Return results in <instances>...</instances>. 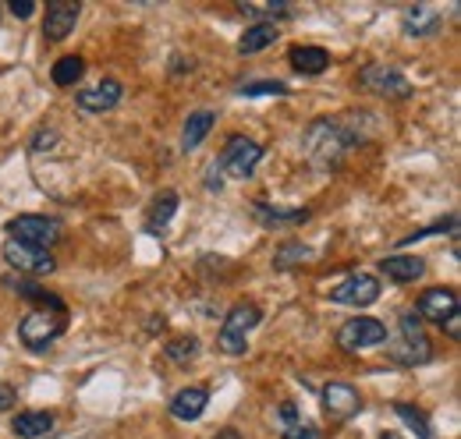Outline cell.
Segmentation results:
<instances>
[{
  "instance_id": "cell-37",
  "label": "cell",
  "mask_w": 461,
  "mask_h": 439,
  "mask_svg": "<svg viewBox=\"0 0 461 439\" xmlns=\"http://www.w3.org/2000/svg\"><path fill=\"white\" fill-rule=\"evenodd\" d=\"M440 327H444V333H447L451 340H461V316H458V312H455V316H447Z\"/></svg>"
},
{
  "instance_id": "cell-35",
  "label": "cell",
  "mask_w": 461,
  "mask_h": 439,
  "mask_svg": "<svg viewBox=\"0 0 461 439\" xmlns=\"http://www.w3.org/2000/svg\"><path fill=\"white\" fill-rule=\"evenodd\" d=\"M7 11H11L14 18H32V14H36V4H32V0H11Z\"/></svg>"
},
{
  "instance_id": "cell-12",
  "label": "cell",
  "mask_w": 461,
  "mask_h": 439,
  "mask_svg": "<svg viewBox=\"0 0 461 439\" xmlns=\"http://www.w3.org/2000/svg\"><path fill=\"white\" fill-rule=\"evenodd\" d=\"M78 14H82V4H78V0H54V4H47V14H43V36H47L50 43L68 40L71 29H75V22H78Z\"/></svg>"
},
{
  "instance_id": "cell-27",
  "label": "cell",
  "mask_w": 461,
  "mask_h": 439,
  "mask_svg": "<svg viewBox=\"0 0 461 439\" xmlns=\"http://www.w3.org/2000/svg\"><path fill=\"white\" fill-rule=\"evenodd\" d=\"M309 255H312V248H309V245H302V241H285V245H281V252L274 255V270L302 266Z\"/></svg>"
},
{
  "instance_id": "cell-19",
  "label": "cell",
  "mask_w": 461,
  "mask_h": 439,
  "mask_svg": "<svg viewBox=\"0 0 461 439\" xmlns=\"http://www.w3.org/2000/svg\"><path fill=\"white\" fill-rule=\"evenodd\" d=\"M277 36H281V29H277L274 22H256V25H249V29L241 32L238 50H241V54H259V50L274 47V43H277Z\"/></svg>"
},
{
  "instance_id": "cell-34",
  "label": "cell",
  "mask_w": 461,
  "mask_h": 439,
  "mask_svg": "<svg viewBox=\"0 0 461 439\" xmlns=\"http://www.w3.org/2000/svg\"><path fill=\"white\" fill-rule=\"evenodd\" d=\"M58 146V131H36L32 135V153H43V149H54Z\"/></svg>"
},
{
  "instance_id": "cell-16",
  "label": "cell",
  "mask_w": 461,
  "mask_h": 439,
  "mask_svg": "<svg viewBox=\"0 0 461 439\" xmlns=\"http://www.w3.org/2000/svg\"><path fill=\"white\" fill-rule=\"evenodd\" d=\"M213 124H217V113H213V110H195V113H188V121H185V128H181V153H195V149L206 142V135L213 131Z\"/></svg>"
},
{
  "instance_id": "cell-4",
  "label": "cell",
  "mask_w": 461,
  "mask_h": 439,
  "mask_svg": "<svg viewBox=\"0 0 461 439\" xmlns=\"http://www.w3.org/2000/svg\"><path fill=\"white\" fill-rule=\"evenodd\" d=\"M68 329V309L64 312H47V309H32L22 323H18V340L29 347V351H36V354H43L54 340H58L60 333Z\"/></svg>"
},
{
  "instance_id": "cell-26",
  "label": "cell",
  "mask_w": 461,
  "mask_h": 439,
  "mask_svg": "<svg viewBox=\"0 0 461 439\" xmlns=\"http://www.w3.org/2000/svg\"><path fill=\"white\" fill-rule=\"evenodd\" d=\"M238 11L245 14V18H259V22H274L277 25V18H288L291 7L285 0H270V4H238Z\"/></svg>"
},
{
  "instance_id": "cell-28",
  "label": "cell",
  "mask_w": 461,
  "mask_h": 439,
  "mask_svg": "<svg viewBox=\"0 0 461 439\" xmlns=\"http://www.w3.org/2000/svg\"><path fill=\"white\" fill-rule=\"evenodd\" d=\"M394 411H398V418H402V422H408V426L415 429V436L419 439H437L433 426H429V418H426L419 408H411V404H394Z\"/></svg>"
},
{
  "instance_id": "cell-20",
  "label": "cell",
  "mask_w": 461,
  "mask_h": 439,
  "mask_svg": "<svg viewBox=\"0 0 461 439\" xmlns=\"http://www.w3.org/2000/svg\"><path fill=\"white\" fill-rule=\"evenodd\" d=\"M291 67L298 71V75H323L327 67H330V54L323 50V47H294L291 50Z\"/></svg>"
},
{
  "instance_id": "cell-8",
  "label": "cell",
  "mask_w": 461,
  "mask_h": 439,
  "mask_svg": "<svg viewBox=\"0 0 461 439\" xmlns=\"http://www.w3.org/2000/svg\"><path fill=\"white\" fill-rule=\"evenodd\" d=\"M263 157H267V149H263L259 142H252V139H245V135H234V139H228L224 157H221L217 164H221V170H228L230 177H249Z\"/></svg>"
},
{
  "instance_id": "cell-11",
  "label": "cell",
  "mask_w": 461,
  "mask_h": 439,
  "mask_svg": "<svg viewBox=\"0 0 461 439\" xmlns=\"http://www.w3.org/2000/svg\"><path fill=\"white\" fill-rule=\"evenodd\" d=\"M320 400H323V411H327L330 422H348V418H355L362 411L358 390L348 383H327L320 390Z\"/></svg>"
},
{
  "instance_id": "cell-36",
  "label": "cell",
  "mask_w": 461,
  "mask_h": 439,
  "mask_svg": "<svg viewBox=\"0 0 461 439\" xmlns=\"http://www.w3.org/2000/svg\"><path fill=\"white\" fill-rule=\"evenodd\" d=\"M206 188H210V192H221V188H224V174H221V164H217V160L210 164V174H206Z\"/></svg>"
},
{
  "instance_id": "cell-2",
  "label": "cell",
  "mask_w": 461,
  "mask_h": 439,
  "mask_svg": "<svg viewBox=\"0 0 461 439\" xmlns=\"http://www.w3.org/2000/svg\"><path fill=\"white\" fill-rule=\"evenodd\" d=\"M398 329H402L398 340L387 344V358H391L394 365L415 369V365L433 362V344H429V336H426V329H422V319H419L415 312H402Z\"/></svg>"
},
{
  "instance_id": "cell-21",
  "label": "cell",
  "mask_w": 461,
  "mask_h": 439,
  "mask_svg": "<svg viewBox=\"0 0 461 439\" xmlns=\"http://www.w3.org/2000/svg\"><path fill=\"white\" fill-rule=\"evenodd\" d=\"M444 14L437 7H408L404 11V32L408 36H433L440 29Z\"/></svg>"
},
{
  "instance_id": "cell-30",
  "label": "cell",
  "mask_w": 461,
  "mask_h": 439,
  "mask_svg": "<svg viewBox=\"0 0 461 439\" xmlns=\"http://www.w3.org/2000/svg\"><path fill=\"white\" fill-rule=\"evenodd\" d=\"M291 89L285 82H270V78H263V82H249V85H241L238 89V96H288Z\"/></svg>"
},
{
  "instance_id": "cell-22",
  "label": "cell",
  "mask_w": 461,
  "mask_h": 439,
  "mask_svg": "<svg viewBox=\"0 0 461 439\" xmlns=\"http://www.w3.org/2000/svg\"><path fill=\"white\" fill-rule=\"evenodd\" d=\"M4 283H7L18 298H29V301H40V305H50V309H68L58 294H50L47 287H40V283H32V280H25V276H4Z\"/></svg>"
},
{
  "instance_id": "cell-25",
  "label": "cell",
  "mask_w": 461,
  "mask_h": 439,
  "mask_svg": "<svg viewBox=\"0 0 461 439\" xmlns=\"http://www.w3.org/2000/svg\"><path fill=\"white\" fill-rule=\"evenodd\" d=\"M256 217L263 220L267 227H281V223H305L312 217L309 210H281V206H270V202H256Z\"/></svg>"
},
{
  "instance_id": "cell-3",
  "label": "cell",
  "mask_w": 461,
  "mask_h": 439,
  "mask_svg": "<svg viewBox=\"0 0 461 439\" xmlns=\"http://www.w3.org/2000/svg\"><path fill=\"white\" fill-rule=\"evenodd\" d=\"M263 323V312H259V305H252V301H238L234 309L228 312V319H224V327L217 333V347L230 354V358H238V354H245V347H249V333Z\"/></svg>"
},
{
  "instance_id": "cell-15",
  "label": "cell",
  "mask_w": 461,
  "mask_h": 439,
  "mask_svg": "<svg viewBox=\"0 0 461 439\" xmlns=\"http://www.w3.org/2000/svg\"><path fill=\"white\" fill-rule=\"evenodd\" d=\"M54 415L50 411H18L11 418V433L18 439H43L54 433Z\"/></svg>"
},
{
  "instance_id": "cell-9",
  "label": "cell",
  "mask_w": 461,
  "mask_h": 439,
  "mask_svg": "<svg viewBox=\"0 0 461 439\" xmlns=\"http://www.w3.org/2000/svg\"><path fill=\"white\" fill-rule=\"evenodd\" d=\"M387 340V327L380 319H369V316H358V319H348L345 327L338 329V344L345 351H366V347H380Z\"/></svg>"
},
{
  "instance_id": "cell-29",
  "label": "cell",
  "mask_w": 461,
  "mask_h": 439,
  "mask_svg": "<svg viewBox=\"0 0 461 439\" xmlns=\"http://www.w3.org/2000/svg\"><path fill=\"white\" fill-rule=\"evenodd\" d=\"M164 354H167L171 362H177V365H188V362L199 354V340H195V336H174V340H167Z\"/></svg>"
},
{
  "instance_id": "cell-24",
  "label": "cell",
  "mask_w": 461,
  "mask_h": 439,
  "mask_svg": "<svg viewBox=\"0 0 461 439\" xmlns=\"http://www.w3.org/2000/svg\"><path fill=\"white\" fill-rule=\"evenodd\" d=\"M82 75H86V60H82L78 54L58 57V60H54V67H50V82L60 85V89H71Z\"/></svg>"
},
{
  "instance_id": "cell-33",
  "label": "cell",
  "mask_w": 461,
  "mask_h": 439,
  "mask_svg": "<svg viewBox=\"0 0 461 439\" xmlns=\"http://www.w3.org/2000/svg\"><path fill=\"white\" fill-rule=\"evenodd\" d=\"M281 436L285 439H320V433H316V426H309V422H294V426L285 429Z\"/></svg>"
},
{
  "instance_id": "cell-39",
  "label": "cell",
  "mask_w": 461,
  "mask_h": 439,
  "mask_svg": "<svg viewBox=\"0 0 461 439\" xmlns=\"http://www.w3.org/2000/svg\"><path fill=\"white\" fill-rule=\"evenodd\" d=\"M380 439H402V436H398V433H384Z\"/></svg>"
},
{
  "instance_id": "cell-10",
  "label": "cell",
  "mask_w": 461,
  "mask_h": 439,
  "mask_svg": "<svg viewBox=\"0 0 461 439\" xmlns=\"http://www.w3.org/2000/svg\"><path fill=\"white\" fill-rule=\"evenodd\" d=\"M376 298H380V283H376V276H369V273L345 276V280L330 291V301L351 305V309H366V305H373Z\"/></svg>"
},
{
  "instance_id": "cell-5",
  "label": "cell",
  "mask_w": 461,
  "mask_h": 439,
  "mask_svg": "<svg viewBox=\"0 0 461 439\" xmlns=\"http://www.w3.org/2000/svg\"><path fill=\"white\" fill-rule=\"evenodd\" d=\"M358 85L373 96H384V100H408L411 96L408 75L394 64H366L358 71Z\"/></svg>"
},
{
  "instance_id": "cell-6",
  "label": "cell",
  "mask_w": 461,
  "mask_h": 439,
  "mask_svg": "<svg viewBox=\"0 0 461 439\" xmlns=\"http://www.w3.org/2000/svg\"><path fill=\"white\" fill-rule=\"evenodd\" d=\"M7 237L11 241H22V245H36V248H54L60 241V227L58 220L40 217V213H22L7 223Z\"/></svg>"
},
{
  "instance_id": "cell-1",
  "label": "cell",
  "mask_w": 461,
  "mask_h": 439,
  "mask_svg": "<svg viewBox=\"0 0 461 439\" xmlns=\"http://www.w3.org/2000/svg\"><path fill=\"white\" fill-rule=\"evenodd\" d=\"M358 142H362V135H358L348 121L320 117V121H312V124L305 128V135H302V157L316 166V170L334 174V170H341L345 157Z\"/></svg>"
},
{
  "instance_id": "cell-38",
  "label": "cell",
  "mask_w": 461,
  "mask_h": 439,
  "mask_svg": "<svg viewBox=\"0 0 461 439\" xmlns=\"http://www.w3.org/2000/svg\"><path fill=\"white\" fill-rule=\"evenodd\" d=\"M11 404H14V390L7 383H0V411H7Z\"/></svg>"
},
{
  "instance_id": "cell-17",
  "label": "cell",
  "mask_w": 461,
  "mask_h": 439,
  "mask_svg": "<svg viewBox=\"0 0 461 439\" xmlns=\"http://www.w3.org/2000/svg\"><path fill=\"white\" fill-rule=\"evenodd\" d=\"M206 408H210V393H206L203 386H188V390H181V393H174L171 397V415L174 418H181V422H195V418H203Z\"/></svg>"
},
{
  "instance_id": "cell-32",
  "label": "cell",
  "mask_w": 461,
  "mask_h": 439,
  "mask_svg": "<svg viewBox=\"0 0 461 439\" xmlns=\"http://www.w3.org/2000/svg\"><path fill=\"white\" fill-rule=\"evenodd\" d=\"M294 422H302V415H298V408H294L291 400H288V404H281V408L274 411V429H277V433H285V429H291Z\"/></svg>"
},
{
  "instance_id": "cell-14",
  "label": "cell",
  "mask_w": 461,
  "mask_h": 439,
  "mask_svg": "<svg viewBox=\"0 0 461 439\" xmlns=\"http://www.w3.org/2000/svg\"><path fill=\"white\" fill-rule=\"evenodd\" d=\"M458 312V294L451 287H433V291H422L419 305H415V316L419 319H429V323H444L447 316Z\"/></svg>"
},
{
  "instance_id": "cell-7",
  "label": "cell",
  "mask_w": 461,
  "mask_h": 439,
  "mask_svg": "<svg viewBox=\"0 0 461 439\" xmlns=\"http://www.w3.org/2000/svg\"><path fill=\"white\" fill-rule=\"evenodd\" d=\"M4 259L7 266H14L18 273H54L58 270V259L47 252V248H36V245H22V241H4Z\"/></svg>"
},
{
  "instance_id": "cell-23",
  "label": "cell",
  "mask_w": 461,
  "mask_h": 439,
  "mask_svg": "<svg viewBox=\"0 0 461 439\" xmlns=\"http://www.w3.org/2000/svg\"><path fill=\"white\" fill-rule=\"evenodd\" d=\"M177 202H181V199H177V192H174V188L160 192V195H157V202L149 206V217H146V230H149V234H160V230H164V227L171 223L174 213H177Z\"/></svg>"
},
{
  "instance_id": "cell-31",
  "label": "cell",
  "mask_w": 461,
  "mask_h": 439,
  "mask_svg": "<svg viewBox=\"0 0 461 439\" xmlns=\"http://www.w3.org/2000/svg\"><path fill=\"white\" fill-rule=\"evenodd\" d=\"M455 227H458V217L451 213V217L437 220V223H429L426 230H415V234H408L402 245H415V241H422V237H429V234H455Z\"/></svg>"
},
{
  "instance_id": "cell-13",
  "label": "cell",
  "mask_w": 461,
  "mask_h": 439,
  "mask_svg": "<svg viewBox=\"0 0 461 439\" xmlns=\"http://www.w3.org/2000/svg\"><path fill=\"white\" fill-rule=\"evenodd\" d=\"M121 96H124L121 82L117 78H104L96 85L78 89L75 93V103H78V110H86V113H107V110H114L121 103Z\"/></svg>"
},
{
  "instance_id": "cell-18",
  "label": "cell",
  "mask_w": 461,
  "mask_h": 439,
  "mask_svg": "<svg viewBox=\"0 0 461 439\" xmlns=\"http://www.w3.org/2000/svg\"><path fill=\"white\" fill-rule=\"evenodd\" d=\"M380 273L387 276L391 283H415L419 276L426 273V259L422 255H387L380 263Z\"/></svg>"
}]
</instances>
